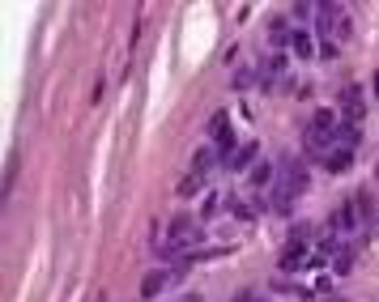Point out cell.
I'll return each instance as SVG.
<instances>
[{
  "instance_id": "obj_1",
  "label": "cell",
  "mask_w": 379,
  "mask_h": 302,
  "mask_svg": "<svg viewBox=\"0 0 379 302\" xmlns=\"http://www.w3.org/2000/svg\"><path fill=\"white\" fill-rule=\"evenodd\" d=\"M358 222H363L358 205H354V200H341V205H337V213H333V222H329V230H333V234H337V230H354Z\"/></svg>"
},
{
  "instance_id": "obj_2",
  "label": "cell",
  "mask_w": 379,
  "mask_h": 302,
  "mask_svg": "<svg viewBox=\"0 0 379 302\" xmlns=\"http://www.w3.org/2000/svg\"><path fill=\"white\" fill-rule=\"evenodd\" d=\"M341 111H346L350 124H358V119L367 115V107H363V90H358V85H346V90H341Z\"/></svg>"
},
{
  "instance_id": "obj_3",
  "label": "cell",
  "mask_w": 379,
  "mask_h": 302,
  "mask_svg": "<svg viewBox=\"0 0 379 302\" xmlns=\"http://www.w3.org/2000/svg\"><path fill=\"white\" fill-rule=\"evenodd\" d=\"M166 286H171V273H166V269H154V273H145V281H141V298H158Z\"/></svg>"
},
{
  "instance_id": "obj_4",
  "label": "cell",
  "mask_w": 379,
  "mask_h": 302,
  "mask_svg": "<svg viewBox=\"0 0 379 302\" xmlns=\"http://www.w3.org/2000/svg\"><path fill=\"white\" fill-rule=\"evenodd\" d=\"M337 124H341V119H337V111H333V107H320V111L311 115V132L333 136V132H337Z\"/></svg>"
},
{
  "instance_id": "obj_5",
  "label": "cell",
  "mask_w": 379,
  "mask_h": 302,
  "mask_svg": "<svg viewBox=\"0 0 379 302\" xmlns=\"http://www.w3.org/2000/svg\"><path fill=\"white\" fill-rule=\"evenodd\" d=\"M256 153H260V149H256V141H247V145H239V149H235V158H230V166H226V171H247V166H252V162H256Z\"/></svg>"
},
{
  "instance_id": "obj_6",
  "label": "cell",
  "mask_w": 379,
  "mask_h": 302,
  "mask_svg": "<svg viewBox=\"0 0 379 302\" xmlns=\"http://www.w3.org/2000/svg\"><path fill=\"white\" fill-rule=\"evenodd\" d=\"M350 162H354V153H350V149H329V153H324V171H333V175L350 171Z\"/></svg>"
},
{
  "instance_id": "obj_7",
  "label": "cell",
  "mask_w": 379,
  "mask_h": 302,
  "mask_svg": "<svg viewBox=\"0 0 379 302\" xmlns=\"http://www.w3.org/2000/svg\"><path fill=\"white\" fill-rule=\"evenodd\" d=\"M277 183V166L273 162H256L252 166V188H273Z\"/></svg>"
},
{
  "instance_id": "obj_8",
  "label": "cell",
  "mask_w": 379,
  "mask_h": 302,
  "mask_svg": "<svg viewBox=\"0 0 379 302\" xmlns=\"http://www.w3.org/2000/svg\"><path fill=\"white\" fill-rule=\"evenodd\" d=\"M192 226H196V222H192L188 213H179V217L171 222V230H166V243H179V247H183V239L192 234Z\"/></svg>"
},
{
  "instance_id": "obj_9",
  "label": "cell",
  "mask_w": 379,
  "mask_h": 302,
  "mask_svg": "<svg viewBox=\"0 0 379 302\" xmlns=\"http://www.w3.org/2000/svg\"><path fill=\"white\" fill-rule=\"evenodd\" d=\"M333 145L354 153V145H358V128H354V124H337V132H333Z\"/></svg>"
},
{
  "instance_id": "obj_10",
  "label": "cell",
  "mask_w": 379,
  "mask_h": 302,
  "mask_svg": "<svg viewBox=\"0 0 379 302\" xmlns=\"http://www.w3.org/2000/svg\"><path fill=\"white\" fill-rule=\"evenodd\" d=\"M329 145H333V136H324V132H311V128H307V145H303V149H307V158H324V153H329Z\"/></svg>"
},
{
  "instance_id": "obj_11",
  "label": "cell",
  "mask_w": 379,
  "mask_h": 302,
  "mask_svg": "<svg viewBox=\"0 0 379 302\" xmlns=\"http://www.w3.org/2000/svg\"><path fill=\"white\" fill-rule=\"evenodd\" d=\"M290 51H294L299 60H311V55H316V47H311V34L294 30V34H290Z\"/></svg>"
},
{
  "instance_id": "obj_12",
  "label": "cell",
  "mask_w": 379,
  "mask_h": 302,
  "mask_svg": "<svg viewBox=\"0 0 379 302\" xmlns=\"http://www.w3.org/2000/svg\"><path fill=\"white\" fill-rule=\"evenodd\" d=\"M303 260H307V252H303V243H290V252L282 256V273H294V269H299Z\"/></svg>"
},
{
  "instance_id": "obj_13",
  "label": "cell",
  "mask_w": 379,
  "mask_h": 302,
  "mask_svg": "<svg viewBox=\"0 0 379 302\" xmlns=\"http://www.w3.org/2000/svg\"><path fill=\"white\" fill-rule=\"evenodd\" d=\"M226 132H230V115H226V111H213V115H209V136L218 141V136H226Z\"/></svg>"
},
{
  "instance_id": "obj_14",
  "label": "cell",
  "mask_w": 379,
  "mask_h": 302,
  "mask_svg": "<svg viewBox=\"0 0 379 302\" xmlns=\"http://www.w3.org/2000/svg\"><path fill=\"white\" fill-rule=\"evenodd\" d=\"M201 188H205V175H196V171H188V175H183V183H179L175 192H179V196H196Z\"/></svg>"
},
{
  "instance_id": "obj_15",
  "label": "cell",
  "mask_w": 379,
  "mask_h": 302,
  "mask_svg": "<svg viewBox=\"0 0 379 302\" xmlns=\"http://www.w3.org/2000/svg\"><path fill=\"white\" fill-rule=\"evenodd\" d=\"M354 205H358V213H363V222H371V217H375V196H371L367 188H363V192L354 196Z\"/></svg>"
},
{
  "instance_id": "obj_16",
  "label": "cell",
  "mask_w": 379,
  "mask_h": 302,
  "mask_svg": "<svg viewBox=\"0 0 379 302\" xmlns=\"http://www.w3.org/2000/svg\"><path fill=\"white\" fill-rule=\"evenodd\" d=\"M213 162H218V153H213V149H201V153L192 158V171H196V175H205V171H209Z\"/></svg>"
},
{
  "instance_id": "obj_17",
  "label": "cell",
  "mask_w": 379,
  "mask_h": 302,
  "mask_svg": "<svg viewBox=\"0 0 379 302\" xmlns=\"http://www.w3.org/2000/svg\"><path fill=\"white\" fill-rule=\"evenodd\" d=\"M350 264H354V247H341L337 252V273H350Z\"/></svg>"
},
{
  "instance_id": "obj_18",
  "label": "cell",
  "mask_w": 379,
  "mask_h": 302,
  "mask_svg": "<svg viewBox=\"0 0 379 302\" xmlns=\"http://www.w3.org/2000/svg\"><path fill=\"white\" fill-rule=\"evenodd\" d=\"M290 13H294L299 21H307V17L316 13V4H307V0H299V4H290Z\"/></svg>"
},
{
  "instance_id": "obj_19",
  "label": "cell",
  "mask_w": 379,
  "mask_h": 302,
  "mask_svg": "<svg viewBox=\"0 0 379 302\" xmlns=\"http://www.w3.org/2000/svg\"><path fill=\"white\" fill-rule=\"evenodd\" d=\"M235 302H256V294H252V290H243V294H239Z\"/></svg>"
},
{
  "instance_id": "obj_20",
  "label": "cell",
  "mask_w": 379,
  "mask_h": 302,
  "mask_svg": "<svg viewBox=\"0 0 379 302\" xmlns=\"http://www.w3.org/2000/svg\"><path fill=\"white\" fill-rule=\"evenodd\" d=\"M329 302H350V298H329Z\"/></svg>"
},
{
  "instance_id": "obj_21",
  "label": "cell",
  "mask_w": 379,
  "mask_h": 302,
  "mask_svg": "<svg viewBox=\"0 0 379 302\" xmlns=\"http://www.w3.org/2000/svg\"><path fill=\"white\" fill-rule=\"evenodd\" d=\"M94 302H107V298H102V294H98V298H94Z\"/></svg>"
}]
</instances>
